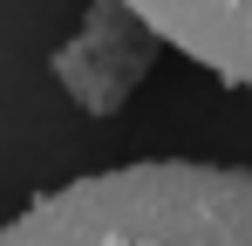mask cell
<instances>
[{
  "label": "cell",
  "mask_w": 252,
  "mask_h": 246,
  "mask_svg": "<svg viewBox=\"0 0 252 246\" xmlns=\"http://www.w3.org/2000/svg\"><path fill=\"white\" fill-rule=\"evenodd\" d=\"M0 246H252V171L191 158L89 171L7 219Z\"/></svg>",
  "instance_id": "cell-1"
},
{
  "label": "cell",
  "mask_w": 252,
  "mask_h": 246,
  "mask_svg": "<svg viewBox=\"0 0 252 246\" xmlns=\"http://www.w3.org/2000/svg\"><path fill=\"white\" fill-rule=\"evenodd\" d=\"M164 35L129 7V0H89L75 41L55 48V82L82 103L89 117H116L129 103V89L150 76Z\"/></svg>",
  "instance_id": "cell-2"
},
{
  "label": "cell",
  "mask_w": 252,
  "mask_h": 246,
  "mask_svg": "<svg viewBox=\"0 0 252 246\" xmlns=\"http://www.w3.org/2000/svg\"><path fill=\"white\" fill-rule=\"evenodd\" d=\"M129 7L164 35V48L191 55L218 82L252 89V0H129Z\"/></svg>",
  "instance_id": "cell-3"
}]
</instances>
